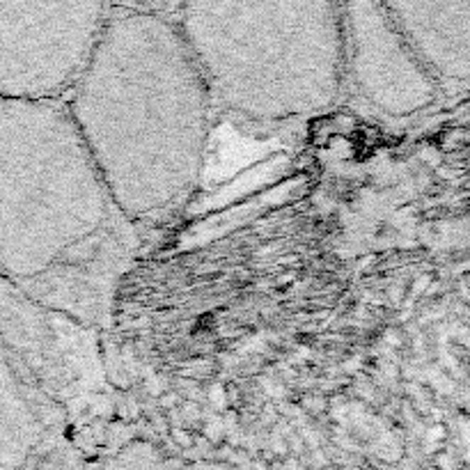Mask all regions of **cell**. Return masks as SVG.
I'll return each instance as SVG.
<instances>
[{"label":"cell","instance_id":"3957f363","mask_svg":"<svg viewBox=\"0 0 470 470\" xmlns=\"http://www.w3.org/2000/svg\"><path fill=\"white\" fill-rule=\"evenodd\" d=\"M111 213L65 101L0 99V278L30 287Z\"/></svg>","mask_w":470,"mask_h":470},{"label":"cell","instance_id":"7a4b0ae2","mask_svg":"<svg viewBox=\"0 0 470 470\" xmlns=\"http://www.w3.org/2000/svg\"><path fill=\"white\" fill-rule=\"evenodd\" d=\"M177 26L213 106L250 122L326 111L345 81L342 3H179Z\"/></svg>","mask_w":470,"mask_h":470},{"label":"cell","instance_id":"ba28073f","mask_svg":"<svg viewBox=\"0 0 470 470\" xmlns=\"http://www.w3.org/2000/svg\"><path fill=\"white\" fill-rule=\"evenodd\" d=\"M99 470H241L228 461L211 459H186L150 440H131L113 452Z\"/></svg>","mask_w":470,"mask_h":470},{"label":"cell","instance_id":"277c9868","mask_svg":"<svg viewBox=\"0 0 470 470\" xmlns=\"http://www.w3.org/2000/svg\"><path fill=\"white\" fill-rule=\"evenodd\" d=\"M108 5L0 3V99H65L90 60Z\"/></svg>","mask_w":470,"mask_h":470},{"label":"cell","instance_id":"6da1fadb","mask_svg":"<svg viewBox=\"0 0 470 470\" xmlns=\"http://www.w3.org/2000/svg\"><path fill=\"white\" fill-rule=\"evenodd\" d=\"M177 7L111 3L62 99L115 213L129 223L181 202L207 156L213 99Z\"/></svg>","mask_w":470,"mask_h":470},{"label":"cell","instance_id":"8992f818","mask_svg":"<svg viewBox=\"0 0 470 470\" xmlns=\"http://www.w3.org/2000/svg\"><path fill=\"white\" fill-rule=\"evenodd\" d=\"M384 7L440 94H464L470 83V0H390Z\"/></svg>","mask_w":470,"mask_h":470},{"label":"cell","instance_id":"52a82bcc","mask_svg":"<svg viewBox=\"0 0 470 470\" xmlns=\"http://www.w3.org/2000/svg\"><path fill=\"white\" fill-rule=\"evenodd\" d=\"M48 425L12 351L0 340V470H28L46 443Z\"/></svg>","mask_w":470,"mask_h":470},{"label":"cell","instance_id":"5b68a950","mask_svg":"<svg viewBox=\"0 0 470 470\" xmlns=\"http://www.w3.org/2000/svg\"><path fill=\"white\" fill-rule=\"evenodd\" d=\"M345 74L371 108L388 117H410L427 111L440 96L429 72L399 35L384 3H342Z\"/></svg>","mask_w":470,"mask_h":470}]
</instances>
